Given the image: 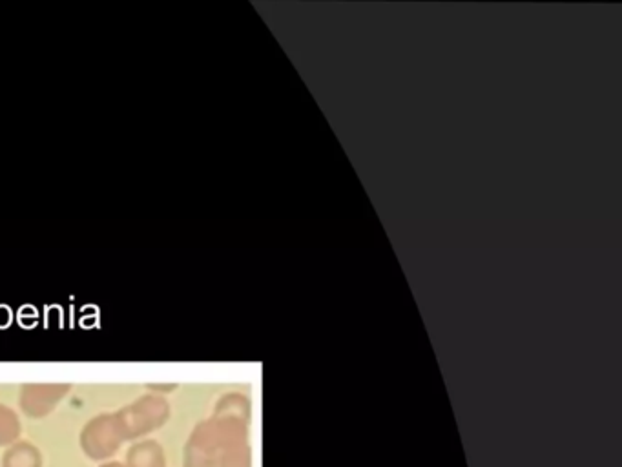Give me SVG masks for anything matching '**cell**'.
<instances>
[{
  "instance_id": "cell-1",
  "label": "cell",
  "mask_w": 622,
  "mask_h": 467,
  "mask_svg": "<svg viewBox=\"0 0 622 467\" xmlns=\"http://www.w3.org/2000/svg\"><path fill=\"white\" fill-rule=\"evenodd\" d=\"M128 460H130V466L132 467H159L161 464L165 466L163 453L161 451L148 453L146 447H137L135 451L132 449L130 455H128Z\"/></svg>"
},
{
  "instance_id": "cell-2",
  "label": "cell",
  "mask_w": 622,
  "mask_h": 467,
  "mask_svg": "<svg viewBox=\"0 0 622 467\" xmlns=\"http://www.w3.org/2000/svg\"><path fill=\"white\" fill-rule=\"evenodd\" d=\"M39 455L35 449H28V451H19V449H13L10 451V455L6 457V467H39Z\"/></svg>"
}]
</instances>
